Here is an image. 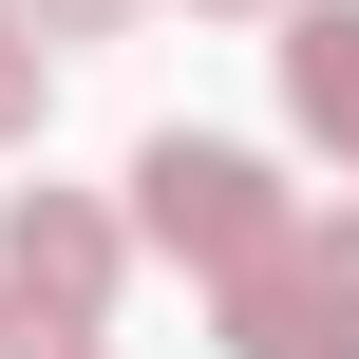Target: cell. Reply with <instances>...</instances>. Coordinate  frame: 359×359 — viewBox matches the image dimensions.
Here are the masks:
<instances>
[{
    "label": "cell",
    "mask_w": 359,
    "mask_h": 359,
    "mask_svg": "<svg viewBox=\"0 0 359 359\" xmlns=\"http://www.w3.org/2000/svg\"><path fill=\"white\" fill-rule=\"evenodd\" d=\"M227 359H359V208H284L227 284H208Z\"/></svg>",
    "instance_id": "cell-1"
},
{
    "label": "cell",
    "mask_w": 359,
    "mask_h": 359,
    "mask_svg": "<svg viewBox=\"0 0 359 359\" xmlns=\"http://www.w3.org/2000/svg\"><path fill=\"white\" fill-rule=\"evenodd\" d=\"M114 208L95 189H0V322H95L114 341Z\"/></svg>",
    "instance_id": "cell-3"
},
{
    "label": "cell",
    "mask_w": 359,
    "mask_h": 359,
    "mask_svg": "<svg viewBox=\"0 0 359 359\" xmlns=\"http://www.w3.org/2000/svg\"><path fill=\"white\" fill-rule=\"evenodd\" d=\"M133 0H19V38H114Z\"/></svg>",
    "instance_id": "cell-6"
},
{
    "label": "cell",
    "mask_w": 359,
    "mask_h": 359,
    "mask_svg": "<svg viewBox=\"0 0 359 359\" xmlns=\"http://www.w3.org/2000/svg\"><path fill=\"white\" fill-rule=\"evenodd\" d=\"M19 133H38V38L0 19V151H19Z\"/></svg>",
    "instance_id": "cell-5"
},
{
    "label": "cell",
    "mask_w": 359,
    "mask_h": 359,
    "mask_svg": "<svg viewBox=\"0 0 359 359\" xmlns=\"http://www.w3.org/2000/svg\"><path fill=\"white\" fill-rule=\"evenodd\" d=\"M0 19H19V0H0Z\"/></svg>",
    "instance_id": "cell-9"
},
{
    "label": "cell",
    "mask_w": 359,
    "mask_h": 359,
    "mask_svg": "<svg viewBox=\"0 0 359 359\" xmlns=\"http://www.w3.org/2000/svg\"><path fill=\"white\" fill-rule=\"evenodd\" d=\"M208 19H246V0H208Z\"/></svg>",
    "instance_id": "cell-8"
},
{
    "label": "cell",
    "mask_w": 359,
    "mask_h": 359,
    "mask_svg": "<svg viewBox=\"0 0 359 359\" xmlns=\"http://www.w3.org/2000/svg\"><path fill=\"white\" fill-rule=\"evenodd\" d=\"M284 114H303L322 151H359V0H303V19H284Z\"/></svg>",
    "instance_id": "cell-4"
},
{
    "label": "cell",
    "mask_w": 359,
    "mask_h": 359,
    "mask_svg": "<svg viewBox=\"0 0 359 359\" xmlns=\"http://www.w3.org/2000/svg\"><path fill=\"white\" fill-rule=\"evenodd\" d=\"M0 359H95V322H0Z\"/></svg>",
    "instance_id": "cell-7"
},
{
    "label": "cell",
    "mask_w": 359,
    "mask_h": 359,
    "mask_svg": "<svg viewBox=\"0 0 359 359\" xmlns=\"http://www.w3.org/2000/svg\"><path fill=\"white\" fill-rule=\"evenodd\" d=\"M133 227H151L170 265H208V284H227V265L284 227V170H265V151H227V133H151V151H133Z\"/></svg>",
    "instance_id": "cell-2"
}]
</instances>
